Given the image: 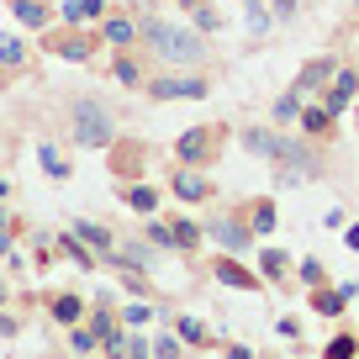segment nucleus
Returning a JSON list of instances; mask_svg holds the SVG:
<instances>
[{"instance_id":"nucleus-1","label":"nucleus","mask_w":359,"mask_h":359,"mask_svg":"<svg viewBox=\"0 0 359 359\" xmlns=\"http://www.w3.org/2000/svg\"><path fill=\"white\" fill-rule=\"evenodd\" d=\"M137 37H143V43L154 48L164 64H201V58H206V37H201V32H185V27L154 22V16H143V22H137Z\"/></svg>"},{"instance_id":"nucleus-2","label":"nucleus","mask_w":359,"mask_h":359,"mask_svg":"<svg viewBox=\"0 0 359 359\" xmlns=\"http://www.w3.org/2000/svg\"><path fill=\"white\" fill-rule=\"evenodd\" d=\"M74 143L79 148H111L116 143V116L101 101H74Z\"/></svg>"},{"instance_id":"nucleus-3","label":"nucleus","mask_w":359,"mask_h":359,"mask_svg":"<svg viewBox=\"0 0 359 359\" xmlns=\"http://www.w3.org/2000/svg\"><path fill=\"white\" fill-rule=\"evenodd\" d=\"M222 143H227V127H212V122H206V127H185V133L175 137V158H180V164H191V169H206Z\"/></svg>"},{"instance_id":"nucleus-4","label":"nucleus","mask_w":359,"mask_h":359,"mask_svg":"<svg viewBox=\"0 0 359 359\" xmlns=\"http://www.w3.org/2000/svg\"><path fill=\"white\" fill-rule=\"evenodd\" d=\"M206 79L201 74H158V79H148V95L154 101H201L206 95Z\"/></svg>"},{"instance_id":"nucleus-5","label":"nucleus","mask_w":359,"mask_h":359,"mask_svg":"<svg viewBox=\"0 0 359 359\" xmlns=\"http://www.w3.org/2000/svg\"><path fill=\"white\" fill-rule=\"evenodd\" d=\"M206 233H212L227 254H248V248H254V227H243L238 217H212V222H206Z\"/></svg>"},{"instance_id":"nucleus-6","label":"nucleus","mask_w":359,"mask_h":359,"mask_svg":"<svg viewBox=\"0 0 359 359\" xmlns=\"http://www.w3.org/2000/svg\"><path fill=\"white\" fill-rule=\"evenodd\" d=\"M169 191H175L180 201H212V175H206V169L180 164V169H175V180H169Z\"/></svg>"},{"instance_id":"nucleus-7","label":"nucleus","mask_w":359,"mask_h":359,"mask_svg":"<svg viewBox=\"0 0 359 359\" xmlns=\"http://www.w3.org/2000/svg\"><path fill=\"white\" fill-rule=\"evenodd\" d=\"M333 74H338V58L317 53V58H306V64H302V74H296V85H291V90H296V95L306 101V95H312V90H323Z\"/></svg>"},{"instance_id":"nucleus-8","label":"nucleus","mask_w":359,"mask_h":359,"mask_svg":"<svg viewBox=\"0 0 359 359\" xmlns=\"http://www.w3.org/2000/svg\"><path fill=\"white\" fill-rule=\"evenodd\" d=\"M354 95H359V74H354V69H338V74L327 79V101H323V106L338 116V111H348V101H354Z\"/></svg>"},{"instance_id":"nucleus-9","label":"nucleus","mask_w":359,"mask_h":359,"mask_svg":"<svg viewBox=\"0 0 359 359\" xmlns=\"http://www.w3.org/2000/svg\"><path fill=\"white\" fill-rule=\"evenodd\" d=\"M43 43H48V53H53V58H69V64H90V53H95V48H90V37H64V32H48Z\"/></svg>"},{"instance_id":"nucleus-10","label":"nucleus","mask_w":359,"mask_h":359,"mask_svg":"<svg viewBox=\"0 0 359 359\" xmlns=\"http://www.w3.org/2000/svg\"><path fill=\"white\" fill-rule=\"evenodd\" d=\"M74 238H79V243H90L95 254H106V259L116 254V238H111V227H101V222H85V217H79V222H74Z\"/></svg>"},{"instance_id":"nucleus-11","label":"nucleus","mask_w":359,"mask_h":359,"mask_svg":"<svg viewBox=\"0 0 359 359\" xmlns=\"http://www.w3.org/2000/svg\"><path fill=\"white\" fill-rule=\"evenodd\" d=\"M217 280H222V285H233V291H259V275H248V269L238 264L233 254H227V259H217Z\"/></svg>"},{"instance_id":"nucleus-12","label":"nucleus","mask_w":359,"mask_h":359,"mask_svg":"<svg viewBox=\"0 0 359 359\" xmlns=\"http://www.w3.org/2000/svg\"><path fill=\"white\" fill-rule=\"evenodd\" d=\"M275 137H280L275 127H243V148L254 158H269V164H275Z\"/></svg>"},{"instance_id":"nucleus-13","label":"nucleus","mask_w":359,"mask_h":359,"mask_svg":"<svg viewBox=\"0 0 359 359\" xmlns=\"http://www.w3.org/2000/svg\"><path fill=\"white\" fill-rule=\"evenodd\" d=\"M101 37H106L111 48H133V43H137V22H127V16H106Z\"/></svg>"},{"instance_id":"nucleus-14","label":"nucleus","mask_w":359,"mask_h":359,"mask_svg":"<svg viewBox=\"0 0 359 359\" xmlns=\"http://www.w3.org/2000/svg\"><path fill=\"white\" fill-rule=\"evenodd\" d=\"M11 16L22 27H32V32H48V11L37 6V0H11Z\"/></svg>"},{"instance_id":"nucleus-15","label":"nucleus","mask_w":359,"mask_h":359,"mask_svg":"<svg viewBox=\"0 0 359 359\" xmlns=\"http://www.w3.org/2000/svg\"><path fill=\"white\" fill-rule=\"evenodd\" d=\"M302 133L327 137V133H333V111H327V106H302Z\"/></svg>"},{"instance_id":"nucleus-16","label":"nucleus","mask_w":359,"mask_h":359,"mask_svg":"<svg viewBox=\"0 0 359 359\" xmlns=\"http://www.w3.org/2000/svg\"><path fill=\"white\" fill-rule=\"evenodd\" d=\"M269 122H275V127H291V122H302V95H296V90H285L280 101H275V111H269Z\"/></svg>"},{"instance_id":"nucleus-17","label":"nucleus","mask_w":359,"mask_h":359,"mask_svg":"<svg viewBox=\"0 0 359 359\" xmlns=\"http://www.w3.org/2000/svg\"><path fill=\"white\" fill-rule=\"evenodd\" d=\"M169 233H175V248H185V254H191V248H201V227L185 222V217H175V222H169Z\"/></svg>"},{"instance_id":"nucleus-18","label":"nucleus","mask_w":359,"mask_h":359,"mask_svg":"<svg viewBox=\"0 0 359 359\" xmlns=\"http://www.w3.org/2000/svg\"><path fill=\"white\" fill-rule=\"evenodd\" d=\"M122 201L133 206V212H143V217H154V206H158V196L148 191V185H127L122 191Z\"/></svg>"},{"instance_id":"nucleus-19","label":"nucleus","mask_w":359,"mask_h":359,"mask_svg":"<svg viewBox=\"0 0 359 359\" xmlns=\"http://www.w3.org/2000/svg\"><path fill=\"white\" fill-rule=\"evenodd\" d=\"M37 158H43V169H48V175H53V180H69V158L58 154L53 143H43V148H37Z\"/></svg>"},{"instance_id":"nucleus-20","label":"nucleus","mask_w":359,"mask_h":359,"mask_svg":"<svg viewBox=\"0 0 359 359\" xmlns=\"http://www.w3.org/2000/svg\"><path fill=\"white\" fill-rule=\"evenodd\" d=\"M248 32H269V27H275V11H269L264 0H248Z\"/></svg>"},{"instance_id":"nucleus-21","label":"nucleus","mask_w":359,"mask_h":359,"mask_svg":"<svg viewBox=\"0 0 359 359\" xmlns=\"http://www.w3.org/2000/svg\"><path fill=\"white\" fill-rule=\"evenodd\" d=\"M111 79H116V85H143V69L127 58V48H122V58L111 64Z\"/></svg>"},{"instance_id":"nucleus-22","label":"nucleus","mask_w":359,"mask_h":359,"mask_svg":"<svg viewBox=\"0 0 359 359\" xmlns=\"http://www.w3.org/2000/svg\"><path fill=\"white\" fill-rule=\"evenodd\" d=\"M79 312H85L79 296H53V323H79Z\"/></svg>"},{"instance_id":"nucleus-23","label":"nucleus","mask_w":359,"mask_h":359,"mask_svg":"<svg viewBox=\"0 0 359 359\" xmlns=\"http://www.w3.org/2000/svg\"><path fill=\"white\" fill-rule=\"evenodd\" d=\"M344 302H348L344 291H323V285H317V296H312V306H317L323 317H338V312H344Z\"/></svg>"},{"instance_id":"nucleus-24","label":"nucleus","mask_w":359,"mask_h":359,"mask_svg":"<svg viewBox=\"0 0 359 359\" xmlns=\"http://www.w3.org/2000/svg\"><path fill=\"white\" fill-rule=\"evenodd\" d=\"M354 354H359V344H354V338H348V333H338L333 344L323 348V359H354Z\"/></svg>"},{"instance_id":"nucleus-25","label":"nucleus","mask_w":359,"mask_h":359,"mask_svg":"<svg viewBox=\"0 0 359 359\" xmlns=\"http://www.w3.org/2000/svg\"><path fill=\"white\" fill-rule=\"evenodd\" d=\"M196 27H201V32H222V16H217V6H206V0H201V6H196Z\"/></svg>"},{"instance_id":"nucleus-26","label":"nucleus","mask_w":359,"mask_h":359,"mask_svg":"<svg viewBox=\"0 0 359 359\" xmlns=\"http://www.w3.org/2000/svg\"><path fill=\"white\" fill-rule=\"evenodd\" d=\"M175 327H180V338H185V344H196V348H201V344H206V327H201V323H196V317H180V323H175Z\"/></svg>"},{"instance_id":"nucleus-27","label":"nucleus","mask_w":359,"mask_h":359,"mask_svg":"<svg viewBox=\"0 0 359 359\" xmlns=\"http://www.w3.org/2000/svg\"><path fill=\"white\" fill-rule=\"evenodd\" d=\"M275 227V201H259L254 206V233H269Z\"/></svg>"},{"instance_id":"nucleus-28","label":"nucleus","mask_w":359,"mask_h":359,"mask_svg":"<svg viewBox=\"0 0 359 359\" xmlns=\"http://www.w3.org/2000/svg\"><path fill=\"white\" fill-rule=\"evenodd\" d=\"M148 243H154V248H175V233H169V222H148Z\"/></svg>"},{"instance_id":"nucleus-29","label":"nucleus","mask_w":359,"mask_h":359,"mask_svg":"<svg viewBox=\"0 0 359 359\" xmlns=\"http://www.w3.org/2000/svg\"><path fill=\"white\" fill-rule=\"evenodd\" d=\"M148 317H154V306H148V302H133V306L122 312V323H127V327H143Z\"/></svg>"},{"instance_id":"nucleus-30","label":"nucleus","mask_w":359,"mask_h":359,"mask_svg":"<svg viewBox=\"0 0 359 359\" xmlns=\"http://www.w3.org/2000/svg\"><path fill=\"white\" fill-rule=\"evenodd\" d=\"M22 58H27V48L16 37H0V64H22Z\"/></svg>"},{"instance_id":"nucleus-31","label":"nucleus","mask_w":359,"mask_h":359,"mask_svg":"<svg viewBox=\"0 0 359 359\" xmlns=\"http://www.w3.org/2000/svg\"><path fill=\"white\" fill-rule=\"evenodd\" d=\"M285 269H291V259L280 248H264V275H285Z\"/></svg>"},{"instance_id":"nucleus-32","label":"nucleus","mask_w":359,"mask_h":359,"mask_svg":"<svg viewBox=\"0 0 359 359\" xmlns=\"http://www.w3.org/2000/svg\"><path fill=\"white\" fill-rule=\"evenodd\" d=\"M101 344H106V354H111V359H127V333H116V327H111Z\"/></svg>"},{"instance_id":"nucleus-33","label":"nucleus","mask_w":359,"mask_h":359,"mask_svg":"<svg viewBox=\"0 0 359 359\" xmlns=\"http://www.w3.org/2000/svg\"><path fill=\"white\" fill-rule=\"evenodd\" d=\"M95 344H101V338L90 333V327H74V354H90V348H95Z\"/></svg>"},{"instance_id":"nucleus-34","label":"nucleus","mask_w":359,"mask_h":359,"mask_svg":"<svg viewBox=\"0 0 359 359\" xmlns=\"http://www.w3.org/2000/svg\"><path fill=\"white\" fill-rule=\"evenodd\" d=\"M154 359H180V338H158V344H154Z\"/></svg>"},{"instance_id":"nucleus-35","label":"nucleus","mask_w":359,"mask_h":359,"mask_svg":"<svg viewBox=\"0 0 359 359\" xmlns=\"http://www.w3.org/2000/svg\"><path fill=\"white\" fill-rule=\"evenodd\" d=\"M111 312H95V317H90V333H95V338H106V333H111Z\"/></svg>"},{"instance_id":"nucleus-36","label":"nucleus","mask_w":359,"mask_h":359,"mask_svg":"<svg viewBox=\"0 0 359 359\" xmlns=\"http://www.w3.org/2000/svg\"><path fill=\"white\" fill-rule=\"evenodd\" d=\"M302 280L306 285H323V264H317V259H302Z\"/></svg>"},{"instance_id":"nucleus-37","label":"nucleus","mask_w":359,"mask_h":359,"mask_svg":"<svg viewBox=\"0 0 359 359\" xmlns=\"http://www.w3.org/2000/svg\"><path fill=\"white\" fill-rule=\"evenodd\" d=\"M127 359H154V348H148L143 338H127Z\"/></svg>"},{"instance_id":"nucleus-38","label":"nucleus","mask_w":359,"mask_h":359,"mask_svg":"<svg viewBox=\"0 0 359 359\" xmlns=\"http://www.w3.org/2000/svg\"><path fill=\"white\" fill-rule=\"evenodd\" d=\"M79 16H106V0H79Z\"/></svg>"},{"instance_id":"nucleus-39","label":"nucleus","mask_w":359,"mask_h":359,"mask_svg":"<svg viewBox=\"0 0 359 359\" xmlns=\"http://www.w3.org/2000/svg\"><path fill=\"white\" fill-rule=\"evenodd\" d=\"M296 6L302 0H275V16H296Z\"/></svg>"},{"instance_id":"nucleus-40","label":"nucleus","mask_w":359,"mask_h":359,"mask_svg":"<svg viewBox=\"0 0 359 359\" xmlns=\"http://www.w3.org/2000/svg\"><path fill=\"white\" fill-rule=\"evenodd\" d=\"M0 338H16V317H6V312H0Z\"/></svg>"},{"instance_id":"nucleus-41","label":"nucleus","mask_w":359,"mask_h":359,"mask_svg":"<svg viewBox=\"0 0 359 359\" xmlns=\"http://www.w3.org/2000/svg\"><path fill=\"white\" fill-rule=\"evenodd\" d=\"M227 359H254V354H248L243 344H233V348H227Z\"/></svg>"},{"instance_id":"nucleus-42","label":"nucleus","mask_w":359,"mask_h":359,"mask_svg":"<svg viewBox=\"0 0 359 359\" xmlns=\"http://www.w3.org/2000/svg\"><path fill=\"white\" fill-rule=\"evenodd\" d=\"M0 227H6V233H11V212H6V206H0Z\"/></svg>"},{"instance_id":"nucleus-43","label":"nucleus","mask_w":359,"mask_h":359,"mask_svg":"<svg viewBox=\"0 0 359 359\" xmlns=\"http://www.w3.org/2000/svg\"><path fill=\"white\" fill-rule=\"evenodd\" d=\"M196 6H201V0H180V11H196Z\"/></svg>"},{"instance_id":"nucleus-44","label":"nucleus","mask_w":359,"mask_h":359,"mask_svg":"<svg viewBox=\"0 0 359 359\" xmlns=\"http://www.w3.org/2000/svg\"><path fill=\"white\" fill-rule=\"evenodd\" d=\"M6 296H11V291H6V280H0V302H6Z\"/></svg>"}]
</instances>
